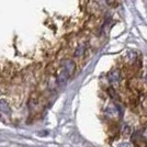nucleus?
Instances as JSON below:
<instances>
[{
    "mask_svg": "<svg viewBox=\"0 0 147 147\" xmlns=\"http://www.w3.org/2000/svg\"><path fill=\"white\" fill-rule=\"evenodd\" d=\"M69 76H70V75H69L65 69H63L61 73L58 74V76H57V84H58L59 86H64V85L67 82Z\"/></svg>",
    "mask_w": 147,
    "mask_h": 147,
    "instance_id": "obj_1",
    "label": "nucleus"
},
{
    "mask_svg": "<svg viewBox=\"0 0 147 147\" xmlns=\"http://www.w3.org/2000/svg\"><path fill=\"white\" fill-rule=\"evenodd\" d=\"M120 78H121V73H120V70H114V71H112V73L109 75V79H110V81L113 85L119 84Z\"/></svg>",
    "mask_w": 147,
    "mask_h": 147,
    "instance_id": "obj_3",
    "label": "nucleus"
},
{
    "mask_svg": "<svg viewBox=\"0 0 147 147\" xmlns=\"http://www.w3.org/2000/svg\"><path fill=\"white\" fill-rule=\"evenodd\" d=\"M63 69H65L69 75H73L75 71V63L71 59H67V61H64V66Z\"/></svg>",
    "mask_w": 147,
    "mask_h": 147,
    "instance_id": "obj_2",
    "label": "nucleus"
},
{
    "mask_svg": "<svg viewBox=\"0 0 147 147\" xmlns=\"http://www.w3.org/2000/svg\"><path fill=\"white\" fill-rule=\"evenodd\" d=\"M109 93H110V96L112 97V98H114V99H117V92H115V90L113 89V88H109Z\"/></svg>",
    "mask_w": 147,
    "mask_h": 147,
    "instance_id": "obj_7",
    "label": "nucleus"
},
{
    "mask_svg": "<svg viewBox=\"0 0 147 147\" xmlns=\"http://www.w3.org/2000/svg\"><path fill=\"white\" fill-rule=\"evenodd\" d=\"M104 2L110 7H117V0H104Z\"/></svg>",
    "mask_w": 147,
    "mask_h": 147,
    "instance_id": "obj_6",
    "label": "nucleus"
},
{
    "mask_svg": "<svg viewBox=\"0 0 147 147\" xmlns=\"http://www.w3.org/2000/svg\"><path fill=\"white\" fill-rule=\"evenodd\" d=\"M84 53H85V46L84 45H80L78 46L76 51H75V56H77V57H80V56L84 55Z\"/></svg>",
    "mask_w": 147,
    "mask_h": 147,
    "instance_id": "obj_5",
    "label": "nucleus"
},
{
    "mask_svg": "<svg viewBox=\"0 0 147 147\" xmlns=\"http://www.w3.org/2000/svg\"><path fill=\"white\" fill-rule=\"evenodd\" d=\"M138 134H140V141L144 142V143L146 144L147 143V126L145 127V129H142Z\"/></svg>",
    "mask_w": 147,
    "mask_h": 147,
    "instance_id": "obj_4",
    "label": "nucleus"
}]
</instances>
